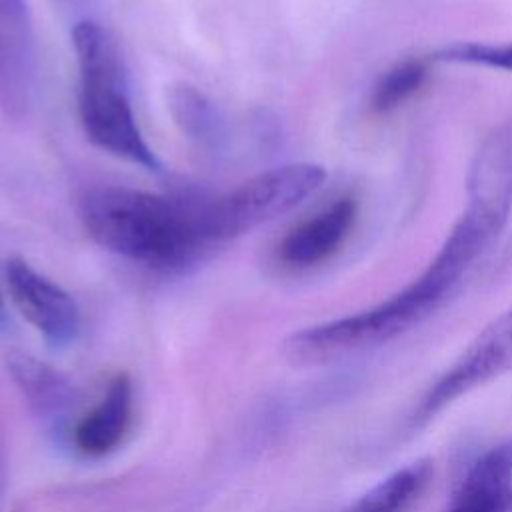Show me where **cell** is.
<instances>
[{
	"instance_id": "1",
	"label": "cell",
	"mask_w": 512,
	"mask_h": 512,
	"mask_svg": "<svg viewBox=\"0 0 512 512\" xmlns=\"http://www.w3.org/2000/svg\"><path fill=\"white\" fill-rule=\"evenodd\" d=\"M494 242V234L484 224L460 216L426 270L410 284L366 310L290 334L282 344L284 358L294 366H320L404 336L456 292L466 272Z\"/></svg>"
},
{
	"instance_id": "2",
	"label": "cell",
	"mask_w": 512,
	"mask_h": 512,
	"mask_svg": "<svg viewBox=\"0 0 512 512\" xmlns=\"http://www.w3.org/2000/svg\"><path fill=\"white\" fill-rule=\"evenodd\" d=\"M80 218L98 246L162 272L184 270L218 246L206 196L100 186L82 196Z\"/></svg>"
},
{
	"instance_id": "3",
	"label": "cell",
	"mask_w": 512,
	"mask_h": 512,
	"mask_svg": "<svg viewBox=\"0 0 512 512\" xmlns=\"http://www.w3.org/2000/svg\"><path fill=\"white\" fill-rule=\"evenodd\" d=\"M80 72L78 114L88 140L146 170H160V160L144 140L126 92V72L112 34L96 22L72 28Z\"/></svg>"
},
{
	"instance_id": "4",
	"label": "cell",
	"mask_w": 512,
	"mask_h": 512,
	"mask_svg": "<svg viewBox=\"0 0 512 512\" xmlns=\"http://www.w3.org/2000/svg\"><path fill=\"white\" fill-rule=\"evenodd\" d=\"M512 372V306L496 316L418 396L398 434L410 438L474 390Z\"/></svg>"
},
{
	"instance_id": "5",
	"label": "cell",
	"mask_w": 512,
	"mask_h": 512,
	"mask_svg": "<svg viewBox=\"0 0 512 512\" xmlns=\"http://www.w3.org/2000/svg\"><path fill=\"white\" fill-rule=\"evenodd\" d=\"M326 170L314 162H294L264 170L226 194L210 196V222L218 244L268 222L314 194Z\"/></svg>"
},
{
	"instance_id": "6",
	"label": "cell",
	"mask_w": 512,
	"mask_h": 512,
	"mask_svg": "<svg viewBox=\"0 0 512 512\" xmlns=\"http://www.w3.org/2000/svg\"><path fill=\"white\" fill-rule=\"evenodd\" d=\"M6 286L18 312L52 348L72 344L80 332V310L72 296L36 272L26 260L6 264Z\"/></svg>"
},
{
	"instance_id": "7",
	"label": "cell",
	"mask_w": 512,
	"mask_h": 512,
	"mask_svg": "<svg viewBox=\"0 0 512 512\" xmlns=\"http://www.w3.org/2000/svg\"><path fill=\"white\" fill-rule=\"evenodd\" d=\"M34 30L26 0H0V108L26 116L34 94Z\"/></svg>"
},
{
	"instance_id": "8",
	"label": "cell",
	"mask_w": 512,
	"mask_h": 512,
	"mask_svg": "<svg viewBox=\"0 0 512 512\" xmlns=\"http://www.w3.org/2000/svg\"><path fill=\"white\" fill-rule=\"evenodd\" d=\"M440 512H512V436L480 450Z\"/></svg>"
},
{
	"instance_id": "9",
	"label": "cell",
	"mask_w": 512,
	"mask_h": 512,
	"mask_svg": "<svg viewBox=\"0 0 512 512\" xmlns=\"http://www.w3.org/2000/svg\"><path fill=\"white\" fill-rule=\"evenodd\" d=\"M134 418V386L128 374L118 372L102 398L82 414L70 432L74 450L86 458H102L114 452L130 432Z\"/></svg>"
},
{
	"instance_id": "10",
	"label": "cell",
	"mask_w": 512,
	"mask_h": 512,
	"mask_svg": "<svg viewBox=\"0 0 512 512\" xmlns=\"http://www.w3.org/2000/svg\"><path fill=\"white\" fill-rule=\"evenodd\" d=\"M356 220V202L338 198L322 212L292 228L278 246V258L290 268H310L328 260L346 240Z\"/></svg>"
},
{
	"instance_id": "11",
	"label": "cell",
	"mask_w": 512,
	"mask_h": 512,
	"mask_svg": "<svg viewBox=\"0 0 512 512\" xmlns=\"http://www.w3.org/2000/svg\"><path fill=\"white\" fill-rule=\"evenodd\" d=\"M6 368L28 406L50 426H60L76 404V390L64 374L50 364L26 354L10 352Z\"/></svg>"
},
{
	"instance_id": "12",
	"label": "cell",
	"mask_w": 512,
	"mask_h": 512,
	"mask_svg": "<svg viewBox=\"0 0 512 512\" xmlns=\"http://www.w3.org/2000/svg\"><path fill=\"white\" fill-rule=\"evenodd\" d=\"M168 112L180 134L208 156L222 154L228 144V128L218 106L198 88L178 82L166 92Z\"/></svg>"
},
{
	"instance_id": "13",
	"label": "cell",
	"mask_w": 512,
	"mask_h": 512,
	"mask_svg": "<svg viewBox=\"0 0 512 512\" xmlns=\"http://www.w3.org/2000/svg\"><path fill=\"white\" fill-rule=\"evenodd\" d=\"M432 476V460L418 458L378 480L340 512H408L424 496Z\"/></svg>"
},
{
	"instance_id": "14",
	"label": "cell",
	"mask_w": 512,
	"mask_h": 512,
	"mask_svg": "<svg viewBox=\"0 0 512 512\" xmlns=\"http://www.w3.org/2000/svg\"><path fill=\"white\" fill-rule=\"evenodd\" d=\"M466 196L512 206V122L498 126L480 144L468 172Z\"/></svg>"
},
{
	"instance_id": "15",
	"label": "cell",
	"mask_w": 512,
	"mask_h": 512,
	"mask_svg": "<svg viewBox=\"0 0 512 512\" xmlns=\"http://www.w3.org/2000/svg\"><path fill=\"white\" fill-rule=\"evenodd\" d=\"M428 70L422 60H404L386 70L374 84L370 102L376 112H388L406 102L424 82Z\"/></svg>"
},
{
	"instance_id": "16",
	"label": "cell",
	"mask_w": 512,
	"mask_h": 512,
	"mask_svg": "<svg viewBox=\"0 0 512 512\" xmlns=\"http://www.w3.org/2000/svg\"><path fill=\"white\" fill-rule=\"evenodd\" d=\"M438 58L450 62H466L488 68L512 70V42L510 44H480V42H456L438 52Z\"/></svg>"
},
{
	"instance_id": "17",
	"label": "cell",
	"mask_w": 512,
	"mask_h": 512,
	"mask_svg": "<svg viewBox=\"0 0 512 512\" xmlns=\"http://www.w3.org/2000/svg\"><path fill=\"white\" fill-rule=\"evenodd\" d=\"M8 324V314H6V302H4V294L0 288V332L6 328Z\"/></svg>"
}]
</instances>
